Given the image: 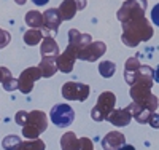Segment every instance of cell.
I'll use <instances>...</instances> for the list:
<instances>
[{"label": "cell", "instance_id": "31", "mask_svg": "<svg viewBox=\"0 0 159 150\" xmlns=\"http://www.w3.org/2000/svg\"><path fill=\"white\" fill-rule=\"evenodd\" d=\"M75 3H76V7H78V11H81V10L86 8L88 0H75Z\"/></svg>", "mask_w": 159, "mask_h": 150}, {"label": "cell", "instance_id": "8", "mask_svg": "<svg viewBox=\"0 0 159 150\" xmlns=\"http://www.w3.org/2000/svg\"><path fill=\"white\" fill-rule=\"evenodd\" d=\"M145 70V65L139 61V58L135 56H132L126 61L124 64V80H126V83L130 86V85H134L137 78L143 74Z\"/></svg>", "mask_w": 159, "mask_h": 150}, {"label": "cell", "instance_id": "32", "mask_svg": "<svg viewBox=\"0 0 159 150\" xmlns=\"http://www.w3.org/2000/svg\"><path fill=\"white\" fill-rule=\"evenodd\" d=\"M32 2H34L37 7H45V5L49 2V0H32Z\"/></svg>", "mask_w": 159, "mask_h": 150}, {"label": "cell", "instance_id": "25", "mask_svg": "<svg viewBox=\"0 0 159 150\" xmlns=\"http://www.w3.org/2000/svg\"><path fill=\"white\" fill-rule=\"evenodd\" d=\"M10 42H11V34H10L8 31H5V29H2V27H0V50L5 48Z\"/></svg>", "mask_w": 159, "mask_h": 150}, {"label": "cell", "instance_id": "28", "mask_svg": "<svg viewBox=\"0 0 159 150\" xmlns=\"http://www.w3.org/2000/svg\"><path fill=\"white\" fill-rule=\"evenodd\" d=\"M151 22L159 27V3H156L154 8L151 10Z\"/></svg>", "mask_w": 159, "mask_h": 150}, {"label": "cell", "instance_id": "26", "mask_svg": "<svg viewBox=\"0 0 159 150\" xmlns=\"http://www.w3.org/2000/svg\"><path fill=\"white\" fill-rule=\"evenodd\" d=\"M27 117H29V112H25V110H19V112H16V115H15L16 125L24 126V125H25V121H27Z\"/></svg>", "mask_w": 159, "mask_h": 150}, {"label": "cell", "instance_id": "27", "mask_svg": "<svg viewBox=\"0 0 159 150\" xmlns=\"http://www.w3.org/2000/svg\"><path fill=\"white\" fill-rule=\"evenodd\" d=\"M80 142H81V150H94V144L89 138H80Z\"/></svg>", "mask_w": 159, "mask_h": 150}, {"label": "cell", "instance_id": "18", "mask_svg": "<svg viewBox=\"0 0 159 150\" xmlns=\"http://www.w3.org/2000/svg\"><path fill=\"white\" fill-rule=\"evenodd\" d=\"M59 11L64 21H70L78 13V7L75 3V0H62V3L59 5Z\"/></svg>", "mask_w": 159, "mask_h": 150}, {"label": "cell", "instance_id": "30", "mask_svg": "<svg viewBox=\"0 0 159 150\" xmlns=\"http://www.w3.org/2000/svg\"><path fill=\"white\" fill-rule=\"evenodd\" d=\"M11 72H10V69H7V67H0V83L3 81V78L7 77V75H10Z\"/></svg>", "mask_w": 159, "mask_h": 150}, {"label": "cell", "instance_id": "5", "mask_svg": "<svg viewBox=\"0 0 159 150\" xmlns=\"http://www.w3.org/2000/svg\"><path fill=\"white\" fill-rule=\"evenodd\" d=\"M62 98L67 101H80L83 102L89 98L91 88L86 83H80V81H67L62 85Z\"/></svg>", "mask_w": 159, "mask_h": 150}, {"label": "cell", "instance_id": "20", "mask_svg": "<svg viewBox=\"0 0 159 150\" xmlns=\"http://www.w3.org/2000/svg\"><path fill=\"white\" fill-rule=\"evenodd\" d=\"M24 43L29 45V46H35L38 43H42V40L45 38V34L40 31V29H29L27 32L24 34Z\"/></svg>", "mask_w": 159, "mask_h": 150}, {"label": "cell", "instance_id": "1", "mask_svg": "<svg viewBox=\"0 0 159 150\" xmlns=\"http://www.w3.org/2000/svg\"><path fill=\"white\" fill-rule=\"evenodd\" d=\"M147 8L148 0H126L116 11V18L123 27L121 42L129 48H135L142 42H148L154 35L151 22L145 18Z\"/></svg>", "mask_w": 159, "mask_h": 150}, {"label": "cell", "instance_id": "12", "mask_svg": "<svg viewBox=\"0 0 159 150\" xmlns=\"http://www.w3.org/2000/svg\"><path fill=\"white\" fill-rule=\"evenodd\" d=\"M102 148L103 150H121V147L126 144V138L119 131H110L102 138Z\"/></svg>", "mask_w": 159, "mask_h": 150}, {"label": "cell", "instance_id": "17", "mask_svg": "<svg viewBox=\"0 0 159 150\" xmlns=\"http://www.w3.org/2000/svg\"><path fill=\"white\" fill-rule=\"evenodd\" d=\"M129 109H130V115H132V118H134L137 123H140V125L148 123V121H150V117L154 114V112H150L148 109L139 107V105L134 104V102H130V104H129Z\"/></svg>", "mask_w": 159, "mask_h": 150}, {"label": "cell", "instance_id": "7", "mask_svg": "<svg viewBox=\"0 0 159 150\" xmlns=\"http://www.w3.org/2000/svg\"><path fill=\"white\" fill-rule=\"evenodd\" d=\"M67 40H69L67 45L75 50V53H76L78 58H80V54L83 53V50L92 42V38H91L89 34H81V32L76 31V29H70V31H69Z\"/></svg>", "mask_w": 159, "mask_h": 150}, {"label": "cell", "instance_id": "19", "mask_svg": "<svg viewBox=\"0 0 159 150\" xmlns=\"http://www.w3.org/2000/svg\"><path fill=\"white\" fill-rule=\"evenodd\" d=\"M24 21L30 29H42L43 27V13H40L37 10L27 11L24 16Z\"/></svg>", "mask_w": 159, "mask_h": 150}, {"label": "cell", "instance_id": "35", "mask_svg": "<svg viewBox=\"0 0 159 150\" xmlns=\"http://www.w3.org/2000/svg\"><path fill=\"white\" fill-rule=\"evenodd\" d=\"M25 2H27V0H15V3H16V5H24Z\"/></svg>", "mask_w": 159, "mask_h": 150}, {"label": "cell", "instance_id": "10", "mask_svg": "<svg viewBox=\"0 0 159 150\" xmlns=\"http://www.w3.org/2000/svg\"><path fill=\"white\" fill-rule=\"evenodd\" d=\"M78 59L76 53L73 48H70L67 45V48H65L64 53H61L57 59H56V64H57V70H61L62 74H70L73 70L75 67V61Z\"/></svg>", "mask_w": 159, "mask_h": 150}, {"label": "cell", "instance_id": "13", "mask_svg": "<svg viewBox=\"0 0 159 150\" xmlns=\"http://www.w3.org/2000/svg\"><path fill=\"white\" fill-rule=\"evenodd\" d=\"M130 120H132V115H130L129 105L124 107V109H115V110L110 114V117H108V121L116 128L127 126L130 123Z\"/></svg>", "mask_w": 159, "mask_h": 150}, {"label": "cell", "instance_id": "14", "mask_svg": "<svg viewBox=\"0 0 159 150\" xmlns=\"http://www.w3.org/2000/svg\"><path fill=\"white\" fill-rule=\"evenodd\" d=\"M56 56H42V61L38 64V69L42 72V78H51L57 72Z\"/></svg>", "mask_w": 159, "mask_h": 150}, {"label": "cell", "instance_id": "9", "mask_svg": "<svg viewBox=\"0 0 159 150\" xmlns=\"http://www.w3.org/2000/svg\"><path fill=\"white\" fill-rule=\"evenodd\" d=\"M105 51H107V45H105L103 42H100V40H96V42H91L83 50V53L80 54L78 59L88 61V62H94V61H97V59H100L103 56Z\"/></svg>", "mask_w": 159, "mask_h": 150}, {"label": "cell", "instance_id": "4", "mask_svg": "<svg viewBox=\"0 0 159 150\" xmlns=\"http://www.w3.org/2000/svg\"><path fill=\"white\" fill-rule=\"evenodd\" d=\"M49 118L57 128H67L73 123V120H75V110L69 104H64V102L56 104L51 109Z\"/></svg>", "mask_w": 159, "mask_h": 150}, {"label": "cell", "instance_id": "23", "mask_svg": "<svg viewBox=\"0 0 159 150\" xmlns=\"http://www.w3.org/2000/svg\"><path fill=\"white\" fill-rule=\"evenodd\" d=\"M45 148H46V145L42 139H32V141L25 139V141H22V144L19 145L18 150H45Z\"/></svg>", "mask_w": 159, "mask_h": 150}, {"label": "cell", "instance_id": "2", "mask_svg": "<svg viewBox=\"0 0 159 150\" xmlns=\"http://www.w3.org/2000/svg\"><path fill=\"white\" fill-rule=\"evenodd\" d=\"M48 128V117L42 110H32L29 112L27 121L22 126V136L25 139H38V136Z\"/></svg>", "mask_w": 159, "mask_h": 150}, {"label": "cell", "instance_id": "29", "mask_svg": "<svg viewBox=\"0 0 159 150\" xmlns=\"http://www.w3.org/2000/svg\"><path fill=\"white\" fill-rule=\"evenodd\" d=\"M148 125H150L151 128H154V129H159V114H156V112H154V114L150 117Z\"/></svg>", "mask_w": 159, "mask_h": 150}, {"label": "cell", "instance_id": "33", "mask_svg": "<svg viewBox=\"0 0 159 150\" xmlns=\"http://www.w3.org/2000/svg\"><path fill=\"white\" fill-rule=\"evenodd\" d=\"M153 78H154L156 83H159V65L156 67V70H154V74H153Z\"/></svg>", "mask_w": 159, "mask_h": 150}, {"label": "cell", "instance_id": "3", "mask_svg": "<svg viewBox=\"0 0 159 150\" xmlns=\"http://www.w3.org/2000/svg\"><path fill=\"white\" fill-rule=\"evenodd\" d=\"M116 104V96L111 91H103L100 93V96L97 98L96 105L91 109V118L94 121H105L108 120L110 114L115 110Z\"/></svg>", "mask_w": 159, "mask_h": 150}, {"label": "cell", "instance_id": "15", "mask_svg": "<svg viewBox=\"0 0 159 150\" xmlns=\"http://www.w3.org/2000/svg\"><path fill=\"white\" fill-rule=\"evenodd\" d=\"M40 54L42 56H59V45L51 35H45V38L40 43Z\"/></svg>", "mask_w": 159, "mask_h": 150}, {"label": "cell", "instance_id": "6", "mask_svg": "<svg viewBox=\"0 0 159 150\" xmlns=\"http://www.w3.org/2000/svg\"><path fill=\"white\" fill-rule=\"evenodd\" d=\"M42 78V72H40L38 67H27L24 69L18 78V90L22 94H29L34 90L35 81Z\"/></svg>", "mask_w": 159, "mask_h": 150}, {"label": "cell", "instance_id": "16", "mask_svg": "<svg viewBox=\"0 0 159 150\" xmlns=\"http://www.w3.org/2000/svg\"><path fill=\"white\" fill-rule=\"evenodd\" d=\"M61 148L62 150H81V142L80 138L73 131H67L61 136Z\"/></svg>", "mask_w": 159, "mask_h": 150}, {"label": "cell", "instance_id": "24", "mask_svg": "<svg viewBox=\"0 0 159 150\" xmlns=\"http://www.w3.org/2000/svg\"><path fill=\"white\" fill-rule=\"evenodd\" d=\"M2 86H3V90L5 91H8V93H11V91H16L18 90V80L13 77L11 74L10 75H7L5 78H3V81H2Z\"/></svg>", "mask_w": 159, "mask_h": 150}, {"label": "cell", "instance_id": "34", "mask_svg": "<svg viewBox=\"0 0 159 150\" xmlns=\"http://www.w3.org/2000/svg\"><path fill=\"white\" fill-rule=\"evenodd\" d=\"M121 150H135V147L130 145V144H124V145L121 147Z\"/></svg>", "mask_w": 159, "mask_h": 150}, {"label": "cell", "instance_id": "22", "mask_svg": "<svg viewBox=\"0 0 159 150\" xmlns=\"http://www.w3.org/2000/svg\"><path fill=\"white\" fill-rule=\"evenodd\" d=\"M116 72V64L113 61H100L99 64V74L103 78H111Z\"/></svg>", "mask_w": 159, "mask_h": 150}, {"label": "cell", "instance_id": "21", "mask_svg": "<svg viewBox=\"0 0 159 150\" xmlns=\"http://www.w3.org/2000/svg\"><path fill=\"white\" fill-rule=\"evenodd\" d=\"M21 144H22V139L19 138L18 134H8V136H5L3 141H2L3 150H18Z\"/></svg>", "mask_w": 159, "mask_h": 150}, {"label": "cell", "instance_id": "11", "mask_svg": "<svg viewBox=\"0 0 159 150\" xmlns=\"http://www.w3.org/2000/svg\"><path fill=\"white\" fill-rule=\"evenodd\" d=\"M62 16H61V11L59 8H49L43 11V29L46 32H57L59 31V26L62 24Z\"/></svg>", "mask_w": 159, "mask_h": 150}]
</instances>
